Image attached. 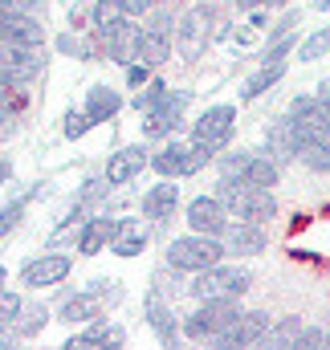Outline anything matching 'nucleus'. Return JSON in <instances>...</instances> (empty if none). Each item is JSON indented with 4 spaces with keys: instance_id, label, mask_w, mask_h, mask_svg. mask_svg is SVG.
<instances>
[{
    "instance_id": "9b49d317",
    "label": "nucleus",
    "mask_w": 330,
    "mask_h": 350,
    "mask_svg": "<svg viewBox=\"0 0 330 350\" xmlns=\"http://www.w3.org/2000/svg\"><path fill=\"white\" fill-rule=\"evenodd\" d=\"M70 269H74V257L70 253H41V257H33V261L21 269V285H29V289L62 285L70 277Z\"/></svg>"
},
{
    "instance_id": "ea45409f",
    "label": "nucleus",
    "mask_w": 330,
    "mask_h": 350,
    "mask_svg": "<svg viewBox=\"0 0 330 350\" xmlns=\"http://www.w3.org/2000/svg\"><path fill=\"white\" fill-rule=\"evenodd\" d=\"M302 347H327V330L302 326V338H298V350H302Z\"/></svg>"
},
{
    "instance_id": "f257e3e1",
    "label": "nucleus",
    "mask_w": 330,
    "mask_h": 350,
    "mask_svg": "<svg viewBox=\"0 0 330 350\" xmlns=\"http://www.w3.org/2000/svg\"><path fill=\"white\" fill-rule=\"evenodd\" d=\"M216 196L225 200L229 216L237 220H249V224H265L277 216V200H273V187H257V183H245L237 175H225L216 179Z\"/></svg>"
},
{
    "instance_id": "c756f323",
    "label": "nucleus",
    "mask_w": 330,
    "mask_h": 350,
    "mask_svg": "<svg viewBox=\"0 0 330 350\" xmlns=\"http://www.w3.org/2000/svg\"><path fill=\"white\" fill-rule=\"evenodd\" d=\"M123 21H131V16L123 12V0H94V25H98V33L123 25Z\"/></svg>"
},
{
    "instance_id": "bb28decb",
    "label": "nucleus",
    "mask_w": 330,
    "mask_h": 350,
    "mask_svg": "<svg viewBox=\"0 0 330 350\" xmlns=\"http://www.w3.org/2000/svg\"><path fill=\"white\" fill-rule=\"evenodd\" d=\"M143 29H147V33H160V37H171V41H175L179 16H175V8H171V4H155V8L143 16Z\"/></svg>"
},
{
    "instance_id": "39448f33",
    "label": "nucleus",
    "mask_w": 330,
    "mask_h": 350,
    "mask_svg": "<svg viewBox=\"0 0 330 350\" xmlns=\"http://www.w3.org/2000/svg\"><path fill=\"white\" fill-rule=\"evenodd\" d=\"M212 25H216V12H212L208 4H196V8H188V12L179 16L175 49H179L183 62H196V57L208 49V41H212Z\"/></svg>"
},
{
    "instance_id": "72a5a7b5",
    "label": "nucleus",
    "mask_w": 330,
    "mask_h": 350,
    "mask_svg": "<svg viewBox=\"0 0 330 350\" xmlns=\"http://www.w3.org/2000/svg\"><path fill=\"white\" fill-rule=\"evenodd\" d=\"M90 126H94V118L86 114V106H82V110H66V126H62V135L74 143V139H82Z\"/></svg>"
},
{
    "instance_id": "49530a36",
    "label": "nucleus",
    "mask_w": 330,
    "mask_h": 350,
    "mask_svg": "<svg viewBox=\"0 0 330 350\" xmlns=\"http://www.w3.org/2000/svg\"><path fill=\"white\" fill-rule=\"evenodd\" d=\"M265 4H269V8H281V4H290V0H265Z\"/></svg>"
},
{
    "instance_id": "4468645a",
    "label": "nucleus",
    "mask_w": 330,
    "mask_h": 350,
    "mask_svg": "<svg viewBox=\"0 0 330 350\" xmlns=\"http://www.w3.org/2000/svg\"><path fill=\"white\" fill-rule=\"evenodd\" d=\"M192 102V94L188 90H167V98L147 114V126H143V135L147 139H164V135H171L175 126H179V114H183V106Z\"/></svg>"
},
{
    "instance_id": "cd10ccee",
    "label": "nucleus",
    "mask_w": 330,
    "mask_h": 350,
    "mask_svg": "<svg viewBox=\"0 0 330 350\" xmlns=\"http://www.w3.org/2000/svg\"><path fill=\"white\" fill-rule=\"evenodd\" d=\"M143 249H147V232H143L139 224H131V220H127V228L118 232V241L110 245V253H114V257H139Z\"/></svg>"
},
{
    "instance_id": "dca6fc26",
    "label": "nucleus",
    "mask_w": 330,
    "mask_h": 350,
    "mask_svg": "<svg viewBox=\"0 0 330 350\" xmlns=\"http://www.w3.org/2000/svg\"><path fill=\"white\" fill-rule=\"evenodd\" d=\"M151 159H147V147H123V151H114L110 159H106V183L110 187H123V183H131V179H139V172L147 167Z\"/></svg>"
},
{
    "instance_id": "473e14b6",
    "label": "nucleus",
    "mask_w": 330,
    "mask_h": 350,
    "mask_svg": "<svg viewBox=\"0 0 330 350\" xmlns=\"http://www.w3.org/2000/svg\"><path fill=\"white\" fill-rule=\"evenodd\" d=\"M167 90L171 86H164V82H147V86L135 94V110H139V114H151V110L167 98Z\"/></svg>"
},
{
    "instance_id": "c03bdc74",
    "label": "nucleus",
    "mask_w": 330,
    "mask_h": 350,
    "mask_svg": "<svg viewBox=\"0 0 330 350\" xmlns=\"http://www.w3.org/2000/svg\"><path fill=\"white\" fill-rule=\"evenodd\" d=\"M4 90H21V86H12V82H8V74L0 70V94H4Z\"/></svg>"
},
{
    "instance_id": "a211bd4d",
    "label": "nucleus",
    "mask_w": 330,
    "mask_h": 350,
    "mask_svg": "<svg viewBox=\"0 0 330 350\" xmlns=\"http://www.w3.org/2000/svg\"><path fill=\"white\" fill-rule=\"evenodd\" d=\"M123 228H127V220H106V216L86 220L82 237H78V253H86V257L102 253L106 245H114V241H118V232H123Z\"/></svg>"
},
{
    "instance_id": "b1692460",
    "label": "nucleus",
    "mask_w": 330,
    "mask_h": 350,
    "mask_svg": "<svg viewBox=\"0 0 330 350\" xmlns=\"http://www.w3.org/2000/svg\"><path fill=\"white\" fill-rule=\"evenodd\" d=\"M135 62H143V66H164L171 62V37H160V33H147V29H139V45H135Z\"/></svg>"
},
{
    "instance_id": "de8ad7c7",
    "label": "nucleus",
    "mask_w": 330,
    "mask_h": 350,
    "mask_svg": "<svg viewBox=\"0 0 330 350\" xmlns=\"http://www.w3.org/2000/svg\"><path fill=\"white\" fill-rule=\"evenodd\" d=\"M314 8H330V0H314Z\"/></svg>"
},
{
    "instance_id": "a19ab883",
    "label": "nucleus",
    "mask_w": 330,
    "mask_h": 350,
    "mask_svg": "<svg viewBox=\"0 0 330 350\" xmlns=\"http://www.w3.org/2000/svg\"><path fill=\"white\" fill-rule=\"evenodd\" d=\"M155 8V0H123V12L127 16H147Z\"/></svg>"
},
{
    "instance_id": "7ed1b4c3",
    "label": "nucleus",
    "mask_w": 330,
    "mask_h": 350,
    "mask_svg": "<svg viewBox=\"0 0 330 350\" xmlns=\"http://www.w3.org/2000/svg\"><path fill=\"white\" fill-rule=\"evenodd\" d=\"M241 314V297H233V293H216V297H200V306L183 318V334L192 338V342H212L233 318Z\"/></svg>"
},
{
    "instance_id": "79ce46f5",
    "label": "nucleus",
    "mask_w": 330,
    "mask_h": 350,
    "mask_svg": "<svg viewBox=\"0 0 330 350\" xmlns=\"http://www.w3.org/2000/svg\"><path fill=\"white\" fill-rule=\"evenodd\" d=\"M314 98L322 102V110H327V118H330V82H322V86H318V94H314Z\"/></svg>"
},
{
    "instance_id": "7c9ffc66",
    "label": "nucleus",
    "mask_w": 330,
    "mask_h": 350,
    "mask_svg": "<svg viewBox=\"0 0 330 350\" xmlns=\"http://www.w3.org/2000/svg\"><path fill=\"white\" fill-rule=\"evenodd\" d=\"M45 322H49V310H45V306H33V310H25V306H21V314H16L12 330H16L21 338H29V334H37Z\"/></svg>"
},
{
    "instance_id": "aec40b11",
    "label": "nucleus",
    "mask_w": 330,
    "mask_h": 350,
    "mask_svg": "<svg viewBox=\"0 0 330 350\" xmlns=\"http://www.w3.org/2000/svg\"><path fill=\"white\" fill-rule=\"evenodd\" d=\"M147 326L155 330V338H160L164 347H175V342H179V322H175L171 306L160 297V289L147 293Z\"/></svg>"
},
{
    "instance_id": "4c0bfd02",
    "label": "nucleus",
    "mask_w": 330,
    "mask_h": 350,
    "mask_svg": "<svg viewBox=\"0 0 330 350\" xmlns=\"http://www.w3.org/2000/svg\"><path fill=\"white\" fill-rule=\"evenodd\" d=\"M147 82H151V66L131 62V66H127V86H131V90H143Z\"/></svg>"
},
{
    "instance_id": "20e7f679",
    "label": "nucleus",
    "mask_w": 330,
    "mask_h": 350,
    "mask_svg": "<svg viewBox=\"0 0 330 350\" xmlns=\"http://www.w3.org/2000/svg\"><path fill=\"white\" fill-rule=\"evenodd\" d=\"M225 257V241L220 237H204V232H188V237H175L167 245V265L171 269H183V273H200V269H212Z\"/></svg>"
},
{
    "instance_id": "2f4dec72",
    "label": "nucleus",
    "mask_w": 330,
    "mask_h": 350,
    "mask_svg": "<svg viewBox=\"0 0 330 350\" xmlns=\"http://www.w3.org/2000/svg\"><path fill=\"white\" fill-rule=\"evenodd\" d=\"M327 49H330V29H318V33L298 41V57L302 62H318V57H327Z\"/></svg>"
},
{
    "instance_id": "9d476101",
    "label": "nucleus",
    "mask_w": 330,
    "mask_h": 350,
    "mask_svg": "<svg viewBox=\"0 0 330 350\" xmlns=\"http://www.w3.org/2000/svg\"><path fill=\"white\" fill-rule=\"evenodd\" d=\"M265 334H269V314H257V310L245 314V310H241V314H237V318H233L216 338H212V342H216V347H225V350L257 347V342H265Z\"/></svg>"
},
{
    "instance_id": "4be33fe9",
    "label": "nucleus",
    "mask_w": 330,
    "mask_h": 350,
    "mask_svg": "<svg viewBox=\"0 0 330 350\" xmlns=\"http://www.w3.org/2000/svg\"><path fill=\"white\" fill-rule=\"evenodd\" d=\"M118 110H123L118 90H110V86H90L86 90V114L94 118V126H98V122H110Z\"/></svg>"
},
{
    "instance_id": "412c9836",
    "label": "nucleus",
    "mask_w": 330,
    "mask_h": 350,
    "mask_svg": "<svg viewBox=\"0 0 330 350\" xmlns=\"http://www.w3.org/2000/svg\"><path fill=\"white\" fill-rule=\"evenodd\" d=\"M102 37V45H106V57H114V62H123V66H131L135 62V45H139V25H114V29H106V33H98Z\"/></svg>"
},
{
    "instance_id": "a18cd8bd",
    "label": "nucleus",
    "mask_w": 330,
    "mask_h": 350,
    "mask_svg": "<svg viewBox=\"0 0 330 350\" xmlns=\"http://www.w3.org/2000/svg\"><path fill=\"white\" fill-rule=\"evenodd\" d=\"M233 4H241V8H257V4H265V0H233Z\"/></svg>"
},
{
    "instance_id": "f704fd0d",
    "label": "nucleus",
    "mask_w": 330,
    "mask_h": 350,
    "mask_svg": "<svg viewBox=\"0 0 330 350\" xmlns=\"http://www.w3.org/2000/svg\"><path fill=\"white\" fill-rule=\"evenodd\" d=\"M25 204H29V196H21V200H12L8 208H0V241H4V237L16 228V220L25 216Z\"/></svg>"
},
{
    "instance_id": "1a4fd4ad",
    "label": "nucleus",
    "mask_w": 330,
    "mask_h": 350,
    "mask_svg": "<svg viewBox=\"0 0 330 350\" xmlns=\"http://www.w3.org/2000/svg\"><path fill=\"white\" fill-rule=\"evenodd\" d=\"M220 172L237 175L245 183H257V187H277V175L281 167L269 159V155H257V151H237V155H225L220 159Z\"/></svg>"
},
{
    "instance_id": "6e6552de",
    "label": "nucleus",
    "mask_w": 330,
    "mask_h": 350,
    "mask_svg": "<svg viewBox=\"0 0 330 350\" xmlns=\"http://www.w3.org/2000/svg\"><path fill=\"white\" fill-rule=\"evenodd\" d=\"M0 70L8 74L12 86L25 90L29 82L41 78V70H45V53H41L37 45H0Z\"/></svg>"
},
{
    "instance_id": "f03ea898",
    "label": "nucleus",
    "mask_w": 330,
    "mask_h": 350,
    "mask_svg": "<svg viewBox=\"0 0 330 350\" xmlns=\"http://www.w3.org/2000/svg\"><path fill=\"white\" fill-rule=\"evenodd\" d=\"M233 131H237V106H229V102L208 106V110L196 118V126H192V155H196V163H200V167L212 163V159L229 147Z\"/></svg>"
},
{
    "instance_id": "37998d69",
    "label": "nucleus",
    "mask_w": 330,
    "mask_h": 350,
    "mask_svg": "<svg viewBox=\"0 0 330 350\" xmlns=\"http://www.w3.org/2000/svg\"><path fill=\"white\" fill-rule=\"evenodd\" d=\"M8 175H12V163H8V159H0V187L8 183Z\"/></svg>"
},
{
    "instance_id": "58836bf2",
    "label": "nucleus",
    "mask_w": 330,
    "mask_h": 350,
    "mask_svg": "<svg viewBox=\"0 0 330 350\" xmlns=\"http://www.w3.org/2000/svg\"><path fill=\"white\" fill-rule=\"evenodd\" d=\"M0 8H8V12H41L45 0H0Z\"/></svg>"
},
{
    "instance_id": "f3484780",
    "label": "nucleus",
    "mask_w": 330,
    "mask_h": 350,
    "mask_svg": "<svg viewBox=\"0 0 330 350\" xmlns=\"http://www.w3.org/2000/svg\"><path fill=\"white\" fill-rule=\"evenodd\" d=\"M225 253H237V257H257V253H265V245H269V237H265V228L261 224H229L225 228Z\"/></svg>"
},
{
    "instance_id": "423d86ee",
    "label": "nucleus",
    "mask_w": 330,
    "mask_h": 350,
    "mask_svg": "<svg viewBox=\"0 0 330 350\" xmlns=\"http://www.w3.org/2000/svg\"><path fill=\"white\" fill-rule=\"evenodd\" d=\"M249 285H253L249 269H237V265H212V269H200V273H196L192 293H196V297H216V293L241 297Z\"/></svg>"
},
{
    "instance_id": "a878e982",
    "label": "nucleus",
    "mask_w": 330,
    "mask_h": 350,
    "mask_svg": "<svg viewBox=\"0 0 330 350\" xmlns=\"http://www.w3.org/2000/svg\"><path fill=\"white\" fill-rule=\"evenodd\" d=\"M265 147H269V155H273L277 167H281L285 159H294V143H290V126H285V118H277V122L265 131Z\"/></svg>"
},
{
    "instance_id": "ddd939ff",
    "label": "nucleus",
    "mask_w": 330,
    "mask_h": 350,
    "mask_svg": "<svg viewBox=\"0 0 330 350\" xmlns=\"http://www.w3.org/2000/svg\"><path fill=\"white\" fill-rule=\"evenodd\" d=\"M188 228L192 232H204V237H225L229 228V208L220 196H196L188 204Z\"/></svg>"
},
{
    "instance_id": "f8f14e48",
    "label": "nucleus",
    "mask_w": 330,
    "mask_h": 350,
    "mask_svg": "<svg viewBox=\"0 0 330 350\" xmlns=\"http://www.w3.org/2000/svg\"><path fill=\"white\" fill-rule=\"evenodd\" d=\"M0 45H45V25L37 12H8L0 8Z\"/></svg>"
},
{
    "instance_id": "6ab92c4d",
    "label": "nucleus",
    "mask_w": 330,
    "mask_h": 350,
    "mask_svg": "<svg viewBox=\"0 0 330 350\" xmlns=\"http://www.w3.org/2000/svg\"><path fill=\"white\" fill-rule=\"evenodd\" d=\"M139 208H143L147 220H171V212L179 208V187H175V179H160L155 187H147L143 200H139Z\"/></svg>"
},
{
    "instance_id": "c9c22d12",
    "label": "nucleus",
    "mask_w": 330,
    "mask_h": 350,
    "mask_svg": "<svg viewBox=\"0 0 330 350\" xmlns=\"http://www.w3.org/2000/svg\"><path fill=\"white\" fill-rule=\"evenodd\" d=\"M21 293H8V289H0V326H12L16 322V314H21Z\"/></svg>"
},
{
    "instance_id": "393cba45",
    "label": "nucleus",
    "mask_w": 330,
    "mask_h": 350,
    "mask_svg": "<svg viewBox=\"0 0 330 350\" xmlns=\"http://www.w3.org/2000/svg\"><path fill=\"white\" fill-rule=\"evenodd\" d=\"M281 74H285V62H261V70L245 78V86H241V98H245V102L261 98V94H265L269 86H277V82H281Z\"/></svg>"
},
{
    "instance_id": "2eb2a0df",
    "label": "nucleus",
    "mask_w": 330,
    "mask_h": 350,
    "mask_svg": "<svg viewBox=\"0 0 330 350\" xmlns=\"http://www.w3.org/2000/svg\"><path fill=\"white\" fill-rule=\"evenodd\" d=\"M151 167L164 175V179H179V175H192L200 172V163H196V155H192V143H164L155 155H151Z\"/></svg>"
},
{
    "instance_id": "e433bc0d",
    "label": "nucleus",
    "mask_w": 330,
    "mask_h": 350,
    "mask_svg": "<svg viewBox=\"0 0 330 350\" xmlns=\"http://www.w3.org/2000/svg\"><path fill=\"white\" fill-rule=\"evenodd\" d=\"M12 135H16V110L0 98V143H8Z\"/></svg>"
},
{
    "instance_id": "5701e85b",
    "label": "nucleus",
    "mask_w": 330,
    "mask_h": 350,
    "mask_svg": "<svg viewBox=\"0 0 330 350\" xmlns=\"http://www.w3.org/2000/svg\"><path fill=\"white\" fill-rule=\"evenodd\" d=\"M123 342H127L123 326H106V322H98V318H94L78 338H70V342H66V350H74V347H102V350H106V347H123Z\"/></svg>"
},
{
    "instance_id": "0eeeda50",
    "label": "nucleus",
    "mask_w": 330,
    "mask_h": 350,
    "mask_svg": "<svg viewBox=\"0 0 330 350\" xmlns=\"http://www.w3.org/2000/svg\"><path fill=\"white\" fill-rule=\"evenodd\" d=\"M106 301H118L114 281H94L86 293L66 297L58 314H62V322H94V318H102V306H106Z\"/></svg>"
},
{
    "instance_id": "c85d7f7f",
    "label": "nucleus",
    "mask_w": 330,
    "mask_h": 350,
    "mask_svg": "<svg viewBox=\"0 0 330 350\" xmlns=\"http://www.w3.org/2000/svg\"><path fill=\"white\" fill-rule=\"evenodd\" d=\"M298 338H302V318H281L277 326H269L265 347H298Z\"/></svg>"
},
{
    "instance_id": "09e8293b",
    "label": "nucleus",
    "mask_w": 330,
    "mask_h": 350,
    "mask_svg": "<svg viewBox=\"0 0 330 350\" xmlns=\"http://www.w3.org/2000/svg\"><path fill=\"white\" fill-rule=\"evenodd\" d=\"M4 281H8V273H4V269H0V289H4Z\"/></svg>"
}]
</instances>
